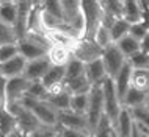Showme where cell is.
<instances>
[{"instance_id":"7402d4cb","label":"cell","mask_w":149,"mask_h":137,"mask_svg":"<svg viewBox=\"0 0 149 137\" xmlns=\"http://www.w3.org/2000/svg\"><path fill=\"white\" fill-rule=\"evenodd\" d=\"M116 45H118V48L121 50V53L126 56L127 61L132 58V56H135L136 53L141 51V44L136 41V39H134L132 36H126V38H123L119 42H116Z\"/></svg>"},{"instance_id":"8992f818","label":"cell","mask_w":149,"mask_h":137,"mask_svg":"<svg viewBox=\"0 0 149 137\" xmlns=\"http://www.w3.org/2000/svg\"><path fill=\"white\" fill-rule=\"evenodd\" d=\"M104 50L96 44L93 39H82L72 50V58L79 59L83 64H90L93 61H97L102 58Z\"/></svg>"},{"instance_id":"7bdbcfd3","label":"cell","mask_w":149,"mask_h":137,"mask_svg":"<svg viewBox=\"0 0 149 137\" xmlns=\"http://www.w3.org/2000/svg\"><path fill=\"white\" fill-rule=\"evenodd\" d=\"M143 108L149 112V92H148V95H146V101H144V106Z\"/></svg>"},{"instance_id":"30bf717a","label":"cell","mask_w":149,"mask_h":137,"mask_svg":"<svg viewBox=\"0 0 149 137\" xmlns=\"http://www.w3.org/2000/svg\"><path fill=\"white\" fill-rule=\"evenodd\" d=\"M17 48H19V55H22L27 61H35V59L44 58L49 53V48L42 47L41 44L31 41L29 38H24L17 42Z\"/></svg>"},{"instance_id":"e575fe53","label":"cell","mask_w":149,"mask_h":137,"mask_svg":"<svg viewBox=\"0 0 149 137\" xmlns=\"http://www.w3.org/2000/svg\"><path fill=\"white\" fill-rule=\"evenodd\" d=\"M27 137H60V126H46V125H41L38 129L30 132Z\"/></svg>"},{"instance_id":"bcb514c9","label":"cell","mask_w":149,"mask_h":137,"mask_svg":"<svg viewBox=\"0 0 149 137\" xmlns=\"http://www.w3.org/2000/svg\"><path fill=\"white\" fill-rule=\"evenodd\" d=\"M22 137H27V136H22Z\"/></svg>"},{"instance_id":"83f0119b","label":"cell","mask_w":149,"mask_h":137,"mask_svg":"<svg viewBox=\"0 0 149 137\" xmlns=\"http://www.w3.org/2000/svg\"><path fill=\"white\" fill-rule=\"evenodd\" d=\"M93 41L97 44V45L102 48V50H105L107 47H110L111 44H115V42H113V39H111L110 28H107V27H104V25H100V27H99V30L96 31L94 38H93Z\"/></svg>"},{"instance_id":"f35d334b","label":"cell","mask_w":149,"mask_h":137,"mask_svg":"<svg viewBox=\"0 0 149 137\" xmlns=\"http://www.w3.org/2000/svg\"><path fill=\"white\" fill-rule=\"evenodd\" d=\"M132 114H134L135 122L138 123V125H141L144 129L149 132V112L144 109V108H140V109L132 111Z\"/></svg>"},{"instance_id":"6da1fadb","label":"cell","mask_w":149,"mask_h":137,"mask_svg":"<svg viewBox=\"0 0 149 137\" xmlns=\"http://www.w3.org/2000/svg\"><path fill=\"white\" fill-rule=\"evenodd\" d=\"M105 117L104 112V92H102V84L100 86H93V89L90 92V106H88L86 112V122L88 128H90L91 137L97 131L102 119Z\"/></svg>"},{"instance_id":"60d3db41","label":"cell","mask_w":149,"mask_h":137,"mask_svg":"<svg viewBox=\"0 0 149 137\" xmlns=\"http://www.w3.org/2000/svg\"><path fill=\"white\" fill-rule=\"evenodd\" d=\"M140 44H141V51H143V53H149V33H148V36Z\"/></svg>"},{"instance_id":"f546056e","label":"cell","mask_w":149,"mask_h":137,"mask_svg":"<svg viewBox=\"0 0 149 137\" xmlns=\"http://www.w3.org/2000/svg\"><path fill=\"white\" fill-rule=\"evenodd\" d=\"M17 129V122H16V117L13 114H10L8 111H5L0 117V132L8 136L10 132H13Z\"/></svg>"},{"instance_id":"d6a6232c","label":"cell","mask_w":149,"mask_h":137,"mask_svg":"<svg viewBox=\"0 0 149 137\" xmlns=\"http://www.w3.org/2000/svg\"><path fill=\"white\" fill-rule=\"evenodd\" d=\"M129 64L135 70H149V53L140 51V53H136L129 59Z\"/></svg>"},{"instance_id":"603a6c76","label":"cell","mask_w":149,"mask_h":137,"mask_svg":"<svg viewBox=\"0 0 149 137\" xmlns=\"http://www.w3.org/2000/svg\"><path fill=\"white\" fill-rule=\"evenodd\" d=\"M61 10H63V23H71L77 16L82 13V2L74 0V2H61Z\"/></svg>"},{"instance_id":"1f68e13d","label":"cell","mask_w":149,"mask_h":137,"mask_svg":"<svg viewBox=\"0 0 149 137\" xmlns=\"http://www.w3.org/2000/svg\"><path fill=\"white\" fill-rule=\"evenodd\" d=\"M102 6H104V11L111 16L113 19H123L124 16V2H102Z\"/></svg>"},{"instance_id":"2e32d148","label":"cell","mask_w":149,"mask_h":137,"mask_svg":"<svg viewBox=\"0 0 149 137\" xmlns=\"http://www.w3.org/2000/svg\"><path fill=\"white\" fill-rule=\"evenodd\" d=\"M144 16L143 2H124V16L123 19L129 22L130 25L141 23Z\"/></svg>"},{"instance_id":"836d02e7","label":"cell","mask_w":149,"mask_h":137,"mask_svg":"<svg viewBox=\"0 0 149 137\" xmlns=\"http://www.w3.org/2000/svg\"><path fill=\"white\" fill-rule=\"evenodd\" d=\"M93 137H118V134H116L113 125L108 122V119L104 117L102 122L99 125V128H97V131L93 134Z\"/></svg>"},{"instance_id":"74e56055","label":"cell","mask_w":149,"mask_h":137,"mask_svg":"<svg viewBox=\"0 0 149 137\" xmlns=\"http://www.w3.org/2000/svg\"><path fill=\"white\" fill-rule=\"evenodd\" d=\"M148 33H149V28L144 25V22L130 25V30H129V36H132V38L136 39L138 42H141L143 39L148 36Z\"/></svg>"},{"instance_id":"f6af8a7d","label":"cell","mask_w":149,"mask_h":137,"mask_svg":"<svg viewBox=\"0 0 149 137\" xmlns=\"http://www.w3.org/2000/svg\"><path fill=\"white\" fill-rule=\"evenodd\" d=\"M0 137H5V134H2V132H0Z\"/></svg>"},{"instance_id":"ffe728a7","label":"cell","mask_w":149,"mask_h":137,"mask_svg":"<svg viewBox=\"0 0 149 137\" xmlns=\"http://www.w3.org/2000/svg\"><path fill=\"white\" fill-rule=\"evenodd\" d=\"M17 2H0V21L14 28L17 21Z\"/></svg>"},{"instance_id":"d6986e66","label":"cell","mask_w":149,"mask_h":137,"mask_svg":"<svg viewBox=\"0 0 149 137\" xmlns=\"http://www.w3.org/2000/svg\"><path fill=\"white\" fill-rule=\"evenodd\" d=\"M146 95H148V92H141V90H138V89L130 87L129 92L126 94V97H124V100H123V106L127 108V109H130V111L140 109V108L144 106Z\"/></svg>"},{"instance_id":"52a82bcc","label":"cell","mask_w":149,"mask_h":137,"mask_svg":"<svg viewBox=\"0 0 149 137\" xmlns=\"http://www.w3.org/2000/svg\"><path fill=\"white\" fill-rule=\"evenodd\" d=\"M58 126L60 128H66V129H75V131L90 132L88 122H86V115L77 114V112H74V111L58 112Z\"/></svg>"},{"instance_id":"7a4b0ae2","label":"cell","mask_w":149,"mask_h":137,"mask_svg":"<svg viewBox=\"0 0 149 137\" xmlns=\"http://www.w3.org/2000/svg\"><path fill=\"white\" fill-rule=\"evenodd\" d=\"M102 92H104V112H105L108 122L115 126L124 106L118 97V92H116L115 83L111 78H107L102 83Z\"/></svg>"},{"instance_id":"7c38bea8","label":"cell","mask_w":149,"mask_h":137,"mask_svg":"<svg viewBox=\"0 0 149 137\" xmlns=\"http://www.w3.org/2000/svg\"><path fill=\"white\" fill-rule=\"evenodd\" d=\"M27 59L24 58L22 55L14 56L13 59L0 64V72H2V78L5 79H13V78H19V76H24V72H25L27 67Z\"/></svg>"},{"instance_id":"d4e9b609","label":"cell","mask_w":149,"mask_h":137,"mask_svg":"<svg viewBox=\"0 0 149 137\" xmlns=\"http://www.w3.org/2000/svg\"><path fill=\"white\" fill-rule=\"evenodd\" d=\"M91 92V90H90ZM88 106H90V94H80V95H72L71 100V111L77 114L86 115Z\"/></svg>"},{"instance_id":"277c9868","label":"cell","mask_w":149,"mask_h":137,"mask_svg":"<svg viewBox=\"0 0 149 137\" xmlns=\"http://www.w3.org/2000/svg\"><path fill=\"white\" fill-rule=\"evenodd\" d=\"M82 13L85 17V39H93L99 27L102 25L104 6L102 2H82Z\"/></svg>"},{"instance_id":"ba28073f","label":"cell","mask_w":149,"mask_h":137,"mask_svg":"<svg viewBox=\"0 0 149 137\" xmlns=\"http://www.w3.org/2000/svg\"><path fill=\"white\" fill-rule=\"evenodd\" d=\"M30 87V81L24 76L13 79H6L5 81V97H6V103H14V101H21L24 97L27 95V90Z\"/></svg>"},{"instance_id":"484cf974","label":"cell","mask_w":149,"mask_h":137,"mask_svg":"<svg viewBox=\"0 0 149 137\" xmlns=\"http://www.w3.org/2000/svg\"><path fill=\"white\" fill-rule=\"evenodd\" d=\"M129 30H130V23L126 22L124 19H118L113 25L110 28V33H111V39H113V42H119L123 38H126L129 36Z\"/></svg>"},{"instance_id":"9a60e30c","label":"cell","mask_w":149,"mask_h":137,"mask_svg":"<svg viewBox=\"0 0 149 137\" xmlns=\"http://www.w3.org/2000/svg\"><path fill=\"white\" fill-rule=\"evenodd\" d=\"M132 66L129 64V61L124 64V67L121 68V72L116 75V78H113V83H115V87H116V92H118V97L123 103L124 97L130 89V78H132Z\"/></svg>"},{"instance_id":"8d00e7d4","label":"cell","mask_w":149,"mask_h":137,"mask_svg":"<svg viewBox=\"0 0 149 137\" xmlns=\"http://www.w3.org/2000/svg\"><path fill=\"white\" fill-rule=\"evenodd\" d=\"M42 10L47 14L54 16L55 19L63 22V10H61V2H42Z\"/></svg>"},{"instance_id":"4dcf8cb0","label":"cell","mask_w":149,"mask_h":137,"mask_svg":"<svg viewBox=\"0 0 149 137\" xmlns=\"http://www.w3.org/2000/svg\"><path fill=\"white\" fill-rule=\"evenodd\" d=\"M6 44H17V36L13 27L0 21V45H6Z\"/></svg>"},{"instance_id":"e0dca14e","label":"cell","mask_w":149,"mask_h":137,"mask_svg":"<svg viewBox=\"0 0 149 137\" xmlns=\"http://www.w3.org/2000/svg\"><path fill=\"white\" fill-rule=\"evenodd\" d=\"M64 76H66V66H50L41 83L46 86V89H50V87L64 84Z\"/></svg>"},{"instance_id":"4316f807","label":"cell","mask_w":149,"mask_h":137,"mask_svg":"<svg viewBox=\"0 0 149 137\" xmlns=\"http://www.w3.org/2000/svg\"><path fill=\"white\" fill-rule=\"evenodd\" d=\"M85 75V64L80 62L79 59L72 58L66 66V76H64V83L71 81L74 78H79V76Z\"/></svg>"},{"instance_id":"4fadbf2b","label":"cell","mask_w":149,"mask_h":137,"mask_svg":"<svg viewBox=\"0 0 149 137\" xmlns=\"http://www.w3.org/2000/svg\"><path fill=\"white\" fill-rule=\"evenodd\" d=\"M134 126H135V119H134L132 111L127 109V108H123V111H121V114L118 117V122L113 126L118 137H132Z\"/></svg>"},{"instance_id":"ee69618b","label":"cell","mask_w":149,"mask_h":137,"mask_svg":"<svg viewBox=\"0 0 149 137\" xmlns=\"http://www.w3.org/2000/svg\"><path fill=\"white\" fill-rule=\"evenodd\" d=\"M2 79H3V78H2V72H0V81H2Z\"/></svg>"},{"instance_id":"ab89813d","label":"cell","mask_w":149,"mask_h":137,"mask_svg":"<svg viewBox=\"0 0 149 137\" xmlns=\"http://www.w3.org/2000/svg\"><path fill=\"white\" fill-rule=\"evenodd\" d=\"M60 137H91V134H90V132H83V131L60 128Z\"/></svg>"},{"instance_id":"d590c367","label":"cell","mask_w":149,"mask_h":137,"mask_svg":"<svg viewBox=\"0 0 149 137\" xmlns=\"http://www.w3.org/2000/svg\"><path fill=\"white\" fill-rule=\"evenodd\" d=\"M19 55L17 44H6V45H0V64L13 59L14 56Z\"/></svg>"},{"instance_id":"5b68a950","label":"cell","mask_w":149,"mask_h":137,"mask_svg":"<svg viewBox=\"0 0 149 137\" xmlns=\"http://www.w3.org/2000/svg\"><path fill=\"white\" fill-rule=\"evenodd\" d=\"M102 62L105 66V70H107V75L108 78H116V75L121 72V68L124 67V64L127 62L126 56L121 53V50L118 48L116 44H111L110 47H107L102 53Z\"/></svg>"},{"instance_id":"5bb4252c","label":"cell","mask_w":149,"mask_h":137,"mask_svg":"<svg viewBox=\"0 0 149 137\" xmlns=\"http://www.w3.org/2000/svg\"><path fill=\"white\" fill-rule=\"evenodd\" d=\"M85 73H86L88 81L91 83V86H100V84L108 78L102 59H97V61L85 64Z\"/></svg>"},{"instance_id":"f1b7e54d","label":"cell","mask_w":149,"mask_h":137,"mask_svg":"<svg viewBox=\"0 0 149 137\" xmlns=\"http://www.w3.org/2000/svg\"><path fill=\"white\" fill-rule=\"evenodd\" d=\"M25 97H30L33 100H38V101H47V89L46 86L41 83V81H35V83H30V87L27 90V95Z\"/></svg>"},{"instance_id":"9c48e42d","label":"cell","mask_w":149,"mask_h":137,"mask_svg":"<svg viewBox=\"0 0 149 137\" xmlns=\"http://www.w3.org/2000/svg\"><path fill=\"white\" fill-rule=\"evenodd\" d=\"M50 66H52V62L47 56L35 59V61H29L27 62V67H25V72H24V78H27L30 83L42 81V78L46 76Z\"/></svg>"},{"instance_id":"cb8c5ba5","label":"cell","mask_w":149,"mask_h":137,"mask_svg":"<svg viewBox=\"0 0 149 137\" xmlns=\"http://www.w3.org/2000/svg\"><path fill=\"white\" fill-rule=\"evenodd\" d=\"M130 87L141 92H149V70H132Z\"/></svg>"},{"instance_id":"7dc6e473","label":"cell","mask_w":149,"mask_h":137,"mask_svg":"<svg viewBox=\"0 0 149 137\" xmlns=\"http://www.w3.org/2000/svg\"><path fill=\"white\" fill-rule=\"evenodd\" d=\"M148 137H149V136H148Z\"/></svg>"},{"instance_id":"8fae6325","label":"cell","mask_w":149,"mask_h":137,"mask_svg":"<svg viewBox=\"0 0 149 137\" xmlns=\"http://www.w3.org/2000/svg\"><path fill=\"white\" fill-rule=\"evenodd\" d=\"M19 10H17V21L14 25V31L17 36V42L24 39L29 33V21H30V14L33 10V3L31 2H17Z\"/></svg>"},{"instance_id":"44dd1931","label":"cell","mask_w":149,"mask_h":137,"mask_svg":"<svg viewBox=\"0 0 149 137\" xmlns=\"http://www.w3.org/2000/svg\"><path fill=\"white\" fill-rule=\"evenodd\" d=\"M71 100H72V95L64 89L57 95L49 97V98H47V103H49L57 112H63V111H71Z\"/></svg>"},{"instance_id":"b9f144b4","label":"cell","mask_w":149,"mask_h":137,"mask_svg":"<svg viewBox=\"0 0 149 137\" xmlns=\"http://www.w3.org/2000/svg\"><path fill=\"white\" fill-rule=\"evenodd\" d=\"M22 136H24V134H22L21 131H19V129H16V131L10 132V134H8V136H5V137H22Z\"/></svg>"},{"instance_id":"ac0fdd59","label":"cell","mask_w":149,"mask_h":137,"mask_svg":"<svg viewBox=\"0 0 149 137\" xmlns=\"http://www.w3.org/2000/svg\"><path fill=\"white\" fill-rule=\"evenodd\" d=\"M47 58L50 59L52 66H68V62L72 59V51L66 47H60V45H52L49 48Z\"/></svg>"},{"instance_id":"3957f363","label":"cell","mask_w":149,"mask_h":137,"mask_svg":"<svg viewBox=\"0 0 149 137\" xmlns=\"http://www.w3.org/2000/svg\"><path fill=\"white\" fill-rule=\"evenodd\" d=\"M21 103L27 109H30L35 114V117L39 120L41 125L46 126H58V112L54 109L47 101H38L30 97H24Z\"/></svg>"}]
</instances>
